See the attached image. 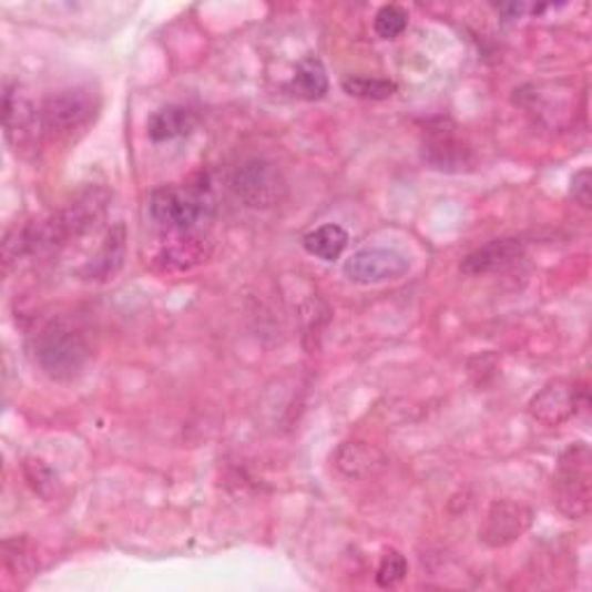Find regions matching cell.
<instances>
[{
  "mask_svg": "<svg viewBox=\"0 0 592 592\" xmlns=\"http://www.w3.org/2000/svg\"><path fill=\"white\" fill-rule=\"evenodd\" d=\"M232 191L251 208H272L285 200L287 181L272 160L251 157L236 167Z\"/></svg>",
  "mask_w": 592,
  "mask_h": 592,
  "instance_id": "277c9868",
  "label": "cell"
},
{
  "mask_svg": "<svg viewBox=\"0 0 592 592\" xmlns=\"http://www.w3.org/2000/svg\"><path fill=\"white\" fill-rule=\"evenodd\" d=\"M98 112V98L89 89H65L49 95L40 106L42 132L51 140L72 137L84 130Z\"/></svg>",
  "mask_w": 592,
  "mask_h": 592,
  "instance_id": "7a4b0ae2",
  "label": "cell"
},
{
  "mask_svg": "<svg viewBox=\"0 0 592 592\" xmlns=\"http://www.w3.org/2000/svg\"><path fill=\"white\" fill-rule=\"evenodd\" d=\"M579 394L576 385L553 380L530 400L528 415L544 426H560L579 412Z\"/></svg>",
  "mask_w": 592,
  "mask_h": 592,
  "instance_id": "9c48e42d",
  "label": "cell"
},
{
  "mask_svg": "<svg viewBox=\"0 0 592 592\" xmlns=\"http://www.w3.org/2000/svg\"><path fill=\"white\" fill-rule=\"evenodd\" d=\"M421 153L426 163L440 172H459L463 165H468V149L451 132L438 130L430 134L423 142Z\"/></svg>",
  "mask_w": 592,
  "mask_h": 592,
  "instance_id": "4fadbf2b",
  "label": "cell"
},
{
  "mask_svg": "<svg viewBox=\"0 0 592 592\" xmlns=\"http://www.w3.org/2000/svg\"><path fill=\"white\" fill-rule=\"evenodd\" d=\"M347 241H349V234L340 225L329 223V225H321V227L308 232L304 236V248L308 255H313L317 259L334 262L345 253Z\"/></svg>",
  "mask_w": 592,
  "mask_h": 592,
  "instance_id": "5bb4252c",
  "label": "cell"
},
{
  "mask_svg": "<svg viewBox=\"0 0 592 592\" xmlns=\"http://www.w3.org/2000/svg\"><path fill=\"white\" fill-rule=\"evenodd\" d=\"M590 449L583 442L562 451L555 472V502L564 517L583 519L590 511Z\"/></svg>",
  "mask_w": 592,
  "mask_h": 592,
  "instance_id": "3957f363",
  "label": "cell"
},
{
  "mask_svg": "<svg viewBox=\"0 0 592 592\" xmlns=\"http://www.w3.org/2000/svg\"><path fill=\"white\" fill-rule=\"evenodd\" d=\"M343 91L364 100H387L398 91V84L378 76H347L343 79Z\"/></svg>",
  "mask_w": 592,
  "mask_h": 592,
  "instance_id": "e0dca14e",
  "label": "cell"
},
{
  "mask_svg": "<svg viewBox=\"0 0 592 592\" xmlns=\"http://www.w3.org/2000/svg\"><path fill=\"white\" fill-rule=\"evenodd\" d=\"M89 343L68 321H49L35 338V359L51 380H74L89 364Z\"/></svg>",
  "mask_w": 592,
  "mask_h": 592,
  "instance_id": "6da1fadb",
  "label": "cell"
},
{
  "mask_svg": "<svg viewBox=\"0 0 592 592\" xmlns=\"http://www.w3.org/2000/svg\"><path fill=\"white\" fill-rule=\"evenodd\" d=\"M292 86L306 100L325 98L329 91V76H327L325 65H321V61L315 57L302 61L299 68H296Z\"/></svg>",
  "mask_w": 592,
  "mask_h": 592,
  "instance_id": "2e32d148",
  "label": "cell"
},
{
  "mask_svg": "<svg viewBox=\"0 0 592 592\" xmlns=\"http://www.w3.org/2000/svg\"><path fill=\"white\" fill-rule=\"evenodd\" d=\"M343 272L357 285H380L406 276L410 257L396 248H361L345 262Z\"/></svg>",
  "mask_w": 592,
  "mask_h": 592,
  "instance_id": "8992f818",
  "label": "cell"
},
{
  "mask_svg": "<svg viewBox=\"0 0 592 592\" xmlns=\"http://www.w3.org/2000/svg\"><path fill=\"white\" fill-rule=\"evenodd\" d=\"M521 257L523 244L519 238H496L491 244L470 253L461 264V272L468 276H487L502 272V268L519 262Z\"/></svg>",
  "mask_w": 592,
  "mask_h": 592,
  "instance_id": "30bf717a",
  "label": "cell"
},
{
  "mask_svg": "<svg viewBox=\"0 0 592 592\" xmlns=\"http://www.w3.org/2000/svg\"><path fill=\"white\" fill-rule=\"evenodd\" d=\"M532 519H534L532 509L525 507L523 502L496 500L487 511V519H483L479 540L491 549L509 547L511 542L521 540V537L530 530Z\"/></svg>",
  "mask_w": 592,
  "mask_h": 592,
  "instance_id": "ba28073f",
  "label": "cell"
},
{
  "mask_svg": "<svg viewBox=\"0 0 592 592\" xmlns=\"http://www.w3.org/2000/svg\"><path fill=\"white\" fill-rule=\"evenodd\" d=\"M202 195L178 185H160L149 197L151 218L170 232L193 229L204 215Z\"/></svg>",
  "mask_w": 592,
  "mask_h": 592,
  "instance_id": "5b68a950",
  "label": "cell"
},
{
  "mask_svg": "<svg viewBox=\"0 0 592 592\" xmlns=\"http://www.w3.org/2000/svg\"><path fill=\"white\" fill-rule=\"evenodd\" d=\"M123 253H125V229L123 225H119L116 229H112V234L106 236L104 246L100 251V255L84 268V274L89 278H110L119 272V266L123 262Z\"/></svg>",
  "mask_w": 592,
  "mask_h": 592,
  "instance_id": "9a60e30c",
  "label": "cell"
},
{
  "mask_svg": "<svg viewBox=\"0 0 592 592\" xmlns=\"http://www.w3.org/2000/svg\"><path fill=\"white\" fill-rule=\"evenodd\" d=\"M408 19H410L408 12L402 10L400 6H385L378 10V14H375L372 29L382 40H396L398 35L406 33Z\"/></svg>",
  "mask_w": 592,
  "mask_h": 592,
  "instance_id": "ac0fdd59",
  "label": "cell"
},
{
  "mask_svg": "<svg viewBox=\"0 0 592 592\" xmlns=\"http://www.w3.org/2000/svg\"><path fill=\"white\" fill-rule=\"evenodd\" d=\"M570 195H572L574 202L581 204L583 208H590V206H592V172H590L588 167L574 174V178H572V187H570Z\"/></svg>",
  "mask_w": 592,
  "mask_h": 592,
  "instance_id": "ffe728a7",
  "label": "cell"
},
{
  "mask_svg": "<svg viewBox=\"0 0 592 592\" xmlns=\"http://www.w3.org/2000/svg\"><path fill=\"white\" fill-rule=\"evenodd\" d=\"M334 463L336 468L353 477V479H364V477H372L378 474L380 470H385L387 459L385 453L368 442H345L338 447L336 456H334Z\"/></svg>",
  "mask_w": 592,
  "mask_h": 592,
  "instance_id": "8fae6325",
  "label": "cell"
},
{
  "mask_svg": "<svg viewBox=\"0 0 592 592\" xmlns=\"http://www.w3.org/2000/svg\"><path fill=\"white\" fill-rule=\"evenodd\" d=\"M3 125L6 140L19 153V149H31L42 134L40 110L19 86V82H8L3 89Z\"/></svg>",
  "mask_w": 592,
  "mask_h": 592,
  "instance_id": "52a82bcc",
  "label": "cell"
},
{
  "mask_svg": "<svg viewBox=\"0 0 592 592\" xmlns=\"http://www.w3.org/2000/svg\"><path fill=\"white\" fill-rule=\"evenodd\" d=\"M197 125V119L191 110H185L181 104H165L155 110L146 123L149 137L153 142H170L191 134Z\"/></svg>",
  "mask_w": 592,
  "mask_h": 592,
  "instance_id": "7c38bea8",
  "label": "cell"
},
{
  "mask_svg": "<svg viewBox=\"0 0 592 592\" xmlns=\"http://www.w3.org/2000/svg\"><path fill=\"white\" fill-rule=\"evenodd\" d=\"M406 576H408V560L402 558L398 551H387L378 568V585L394 588Z\"/></svg>",
  "mask_w": 592,
  "mask_h": 592,
  "instance_id": "d6986e66",
  "label": "cell"
}]
</instances>
